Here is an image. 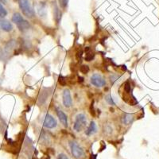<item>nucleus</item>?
I'll use <instances>...</instances> for the list:
<instances>
[{
    "instance_id": "1",
    "label": "nucleus",
    "mask_w": 159,
    "mask_h": 159,
    "mask_svg": "<svg viewBox=\"0 0 159 159\" xmlns=\"http://www.w3.org/2000/svg\"><path fill=\"white\" fill-rule=\"evenodd\" d=\"M19 7L24 15L27 18H33L34 16V11L33 8L30 6L28 0H18Z\"/></svg>"
},
{
    "instance_id": "2",
    "label": "nucleus",
    "mask_w": 159,
    "mask_h": 159,
    "mask_svg": "<svg viewBox=\"0 0 159 159\" xmlns=\"http://www.w3.org/2000/svg\"><path fill=\"white\" fill-rule=\"evenodd\" d=\"M86 115L81 113V114H78L76 115V119L74 122V125H73V129L76 130V132H80L83 129H84V127H86Z\"/></svg>"
},
{
    "instance_id": "3",
    "label": "nucleus",
    "mask_w": 159,
    "mask_h": 159,
    "mask_svg": "<svg viewBox=\"0 0 159 159\" xmlns=\"http://www.w3.org/2000/svg\"><path fill=\"white\" fill-rule=\"evenodd\" d=\"M69 146H70L72 154H73V157H74L75 158L81 159L84 156V152H83V150L81 148V146H79V144L77 143L76 142H75V141L70 142Z\"/></svg>"
},
{
    "instance_id": "4",
    "label": "nucleus",
    "mask_w": 159,
    "mask_h": 159,
    "mask_svg": "<svg viewBox=\"0 0 159 159\" xmlns=\"http://www.w3.org/2000/svg\"><path fill=\"white\" fill-rule=\"evenodd\" d=\"M91 84H93L94 86L98 87V88H101V87L106 85V81L104 80V78L101 75L97 74V73H95L91 76Z\"/></svg>"
},
{
    "instance_id": "5",
    "label": "nucleus",
    "mask_w": 159,
    "mask_h": 159,
    "mask_svg": "<svg viewBox=\"0 0 159 159\" xmlns=\"http://www.w3.org/2000/svg\"><path fill=\"white\" fill-rule=\"evenodd\" d=\"M57 121L53 117L52 115L50 114H47L44 116V119H43V125L45 127L49 128V129H53L57 127Z\"/></svg>"
},
{
    "instance_id": "6",
    "label": "nucleus",
    "mask_w": 159,
    "mask_h": 159,
    "mask_svg": "<svg viewBox=\"0 0 159 159\" xmlns=\"http://www.w3.org/2000/svg\"><path fill=\"white\" fill-rule=\"evenodd\" d=\"M63 104L65 107H70L73 104V99L71 97L70 91L68 89H65L63 92Z\"/></svg>"
},
{
    "instance_id": "7",
    "label": "nucleus",
    "mask_w": 159,
    "mask_h": 159,
    "mask_svg": "<svg viewBox=\"0 0 159 159\" xmlns=\"http://www.w3.org/2000/svg\"><path fill=\"white\" fill-rule=\"evenodd\" d=\"M56 112H57V115H58V117L59 118V120L60 121V123H62L63 126H65V127H68V118H67V115H65L62 110H60L58 107L56 108Z\"/></svg>"
},
{
    "instance_id": "8",
    "label": "nucleus",
    "mask_w": 159,
    "mask_h": 159,
    "mask_svg": "<svg viewBox=\"0 0 159 159\" xmlns=\"http://www.w3.org/2000/svg\"><path fill=\"white\" fill-rule=\"evenodd\" d=\"M0 28L6 32H10L13 29V26L8 20L0 19Z\"/></svg>"
},
{
    "instance_id": "9",
    "label": "nucleus",
    "mask_w": 159,
    "mask_h": 159,
    "mask_svg": "<svg viewBox=\"0 0 159 159\" xmlns=\"http://www.w3.org/2000/svg\"><path fill=\"white\" fill-rule=\"evenodd\" d=\"M134 119V115L133 114H130V113H124L121 118V122L124 125H129L130 123L133 122Z\"/></svg>"
},
{
    "instance_id": "10",
    "label": "nucleus",
    "mask_w": 159,
    "mask_h": 159,
    "mask_svg": "<svg viewBox=\"0 0 159 159\" xmlns=\"http://www.w3.org/2000/svg\"><path fill=\"white\" fill-rule=\"evenodd\" d=\"M96 131H97L96 124V123H95L94 121H91V123H90V124H89L88 127L87 128V130H85V134H86L88 136H90L96 133Z\"/></svg>"
},
{
    "instance_id": "11",
    "label": "nucleus",
    "mask_w": 159,
    "mask_h": 159,
    "mask_svg": "<svg viewBox=\"0 0 159 159\" xmlns=\"http://www.w3.org/2000/svg\"><path fill=\"white\" fill-rule=\"evenodd\" d=\"M17 26H18V28L19 29V30L20 31H26V30H27V29H29V23L27 21H26V20H23V21H22L19 24H18L17 25Z\"/></svg>"
},
{
    "instance_id": "12",
    "label": "nucleus",
    "mask_w": 159,
    "mask_h": 159,
    "mask_svg": "<svg viewBox=\"0 0 159 159\" xmlns=\"http://www.w3.org/2000/svg\"><path fill=\"white\" fill-rule=\"evenodd\" d=\"M53 14H54V18L56 22H57V23L59 22L60 21V18H61V13L60 12V10L58 9V6L54 4V9H53Z\"/></svg>"
},
{
    "instance_id": "13",
    "label": "nucleus",
    "mask_w": 159,
    "mask_h": 159,
    "mask_svg": "<svg viewBox=\"0 0 159 159\" xmlns=\"http://www.w3.org/2000/svg\"><path fill=\"white\" fill-rule=\"evenodd\" d=\"M23 20L24 19L23 18H22V16L19 13H14L13 14V16H12V22H14L16 25L19 24L22 21H23Z\"/></svg>"
},
{
    "instance_id": "14",
    "label": "nucleus",
    "mask_w": 159,
    "mask_h": 159,
    "mask_svg": "<svg viewBox=\"0 0 159 159\" xmlns=\"http://www.w3.org/2000/svg\"><path fill=\"white\" fill-rule=\"evenodd\" d=\"M86 50V56H85V60L87 61H91L92 60V59L94 58V53H91L89 49H87Z\"/></svg>"
},
{
    "instance_id": "15",
    "label": "nucleus",
    "mask_w": 159,
    "mask_h": 159,
    "mask_svg": "<svg viewBox=\"0 0 159 159\" xmlns=\"http://www.w3.org/2000/svg\"><path fill=\"white\" fill-rule=\"evenodd\" d=\"M6 15H7V11L3 7V6L0 3V18H3Z\"/></svg>"
},
{
    "instance_id": "16",
    "label": "nucleus",
    "mask_w": 159,
    "mask_h": 159,
    "mask_svg": "<svg viewBox=\"0 0 159 159\" xmlns=\"http://www.w3.org/2000/svg\"><path fill=\"white\" fill-rule=\"evenodd\" d=\"M112 130H113V129H112V127L111 125H109V124H104V132L106 134H112Z\"/></svg>"
},
{
    "instance_id": "17",
    "label": "nucleus",
    "mask_w": 159,
    "mask_h": 159,
    "mask_svg": "<svg viewBox=\"0 0 159 159\" xmlns=\"http://www.w3.org/2000/svg\"><path fill=\"white\" fill-rule=\"evenodd\" d=\"M123 90H124V92H125L126 94H130V82H128L127 81L125 83H124V85H123Z\"/></svg>"
},
{
    "instance_id": "18",
    "label": "nucleus",
    "mask_w": 159,
    "mask_h": 159,
    "mask_svg": "<svg viewBox=\"0 0 159 159\" xmlns=\"http://www.w3.org/2000/svg\"><path fill=\"white\" fill-rule=\"evenodd\" d=\"M80 71H81V73L83 74H87L88 73V72L90 71V68L88 65H81L80 67Z\"/></svg>"
},
{
    "instance_id": "19",
    "label": "nucleus",
    "mask_w": 159,
    "mask_h": 159,
    "mask_svg": "<svg viewBox=\"0 0 159 159\" xmlns=\"http://www.w3.org/2000/svg\"><path fill=\"white\" fill-rule=\"evenodd\" d=\"M58 82H59V83L63 87H65L67 85V80H66V78H65V77L62 76H59V78H58Z\"/></svg>"
},
{
    "instance_id": "20",
    "label": "nucleus",
    "mask_w": 159,
    "mask_h": 159,
    "mask_svg": "<svg viewBox=\"0 0 159 159\" xmlns=\"http://www.w3.org/2000/svg\"><path fill=\"white\" fill-rule=\"evenodd\" d=\"M105 99H106V101L109 104L111 105H115V103L114 102V100H113V99H112V97L111 95H107V96L105 97Z\"/></svg>"
},
{
    "instance_id": "21",
    "label": "nucleus",
    "mask_w": 159,
    "mask_h": 159,
    "mask_svg": "<svg viewBox=\"0 0 159 159\" xmlns=\"http://www.w3.org/2000/svg\"><path fill=\"white\" fill-rule=\"evenodd\" d=\"M68 0H59L60 7L63 8V9H65V8L67 6V5H68Z\"/></svg>"
},
{
    "instance_id": "22",
    "label": "nucleus",
    "mask_w": 159,
    "mask_h": 159,
    "mask_svg": "<svg viewBox=\"0 0 159 159\" xmlns=\"http://www.w3.org/2000/svg\"><path fill=\"white\" fill-rule=\"evenodd\" d=\"M82 55H83V51H82V50H81V51H78L76 55V59H77L78 60H81V58H82Z\"/></svg>"
},
{
    "instance_id": "23",
    "label": "nucleus",
    "mask_w": 159,
    "mask_h": 159,
    "mask_svg": "<svg viewBox=\"0 0 159 159\" xmlns=\"http://www.w3.org/2000/svg\"><path fill=\"white\" fill-rule=\"evenodd\" d=\"M90 112H91V115L93 116H96V112H95L94 106H93V103L91 104V107H90Z\"/></svg>"
},
{
    "instance_id": "24",
    "label": "nucleus",
    "mask_w": 159,
    "mask_h": 159,
    "mask_svg": "<svg viewBox=\"0 0 159 159\" xmlns=\"http://www.w3.org/2000/svg\"><path fill=\"white\" fill-rule=\"evenodd\" d=\"M58 159H68V158L65 154H60L58 155Z\"/></svg>"
},
{
    "instance_id": "25",
    "label": "nucleus",
    "mask_w": 159,
    "mask_h": 159,
    "mask_svg": "<svg viewBox=\"0 0 159 159\" xmlns=\"http://www.w3.org/2000/svg\"><path fill=\"white\" fill-rule=\"evenodd\" d=\"M78 80H79V82H83V77H81V76H79Z\"/></svg>"
},
{
    "instance_id": "26",
    "label": "nucleus",
    "mask_w": 159,
    "mask_h": 159,
    "mask_svg": "<svg viewBox=\"0 0 159 159\" xmlns=\"http://www.w3.org/2000/svg\"><path fill=\"white\" fill-rule=\"evenodd\" d=\"M0 2H5V0H0Z\"/></svg>"
}]
</instances>
